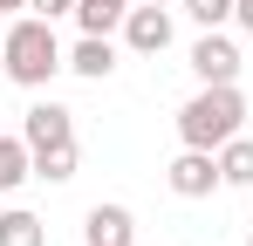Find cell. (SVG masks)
Instances as JSON below:
<instances>
[{
    "mask_svg": "<svg viewBox=\"0 0 253 246\" xmlns=\"http://www.w3.org/2000/svg\"><path fill=\"white\" fill-rule=\"evenodd\" d=\"M0 55H7V82H21V89H48V82L69 69V55L55 41V21H42V14H21L0 35Z\"/></svg>",
    "mask_w": 253,
    "mask_h": 246,
    "instance_id": "6da1fadb",
    "label": "cell"
},
{
    "mask_svg": "<svg viewBox=\"0 0 253 246\" xmlns=\"http://www.w3.org/2000/svg\"><path fill=\"white\" fill-rule=\"evenodd\" d=\"M240 123H247V96H240V82H199V96L178 110V144H192V151H219L226 137H240Z\"/></svg>",
    "mask_w": 253,
    "mask_h": 246,
    "instance_id": "7a4b0ae2",
    "label": "cell"
},
{
    "mask_svg": "<svg viewBox=\"0 0 253 246\" xmlns=\"http://www.w3.org/2000/svg\"><path fill=\"white\" fill-rule=\"evenodd\" d=\"M165 185L178 199H212V192L226 185V178H219V151H192V144H185V151L165 164Z\"/></svg>",
    "mask_w": 253,
    "mask_h": 246,
    "instance_id": "3957f363",
    "label": "cell"
},
{
    "mask_svg": "<svg viewBox=\"0 0 253 246\" xmlns=\"http://www.w3.org/2000/svg\"><path fill=\"white\" fill-rule=\"evenodd\" d=\"M124 48H130V55H165V48H171V7L137 0V7L124 14Z\"/></svg>",
    "mask_w": 253,
    "mask_h": 246,
    "instance_id": "277c9868",
    "label": "cell"
},
{
    "mask_svg": "<svg viewBox=\"0 0 253 246\" xmlns=\"http://www.w3.org/2000/svg\"><path fill=\"white\" fill-rule=\"evenodd\" d=\"M21 137H28V151L76 144V110H62V103H35V110L21 117Z\"/></svg>",
    "mask_w": 253,
    "mask_h": 246,
    "instance_id": "5b68a950",
    "label": "cell"
},
{
    "mask_svg": "<svg viewBox=\"0 0 253 246\" xmlns=\"http://www.w3.org/2000/svg\"><path fill=\"white\" fill-rule=\"evenodd\" d=\"M192 76L199 82H240V48L219 35V28H206V35L192 41Z\"/></svg>",
    "mask_w": 253,
    "mask_h": 246,
    "instance_id": "8992f818",
    "label": "cell"
},
{
    "mask_svg": "<svg viewBox=\"0 0 253 246\" xmlns=\"http://www.w3.org/2000/svg\"><path fill=\"white\" fill-rule=\"evenodd\" d=\"M83 240H89V246H130V240H137V219H130V205H89Z\"/></svg>",
    "mask_w": 253,
    "mask_h": 246,
    "instance_id": "52a82bcc",
    "label": "cell"
},
{
    "mask_svg": "<svg viewBox=\"0 0 253 246\" xmlns=\"http://www.w3.org/2000/svg\"><path fill=\"white\" fill-rule=\"evenodd\" d=\"M69 69L83 82H103V76H117V41L110 35H83L76 48H69Z\"/></svg>",
    "mask_w": 253,
    "mask_h": 246,
    "instance_id": "ba28073f",
    "label": "cell"
},
{
    "mask_svg": "<svg viewBox=\"0 0 253 246\" xmlns=\"http://www.w3.org/2000/svg\"><path fill=\"white\" fill-rule=\"evenodd\" d=\"M35 178V151H28V137H0V192H21Z\"/></svg>",
    "mask_w": 253,
    "mask_h": 246,
    "instance_id": "9c48e42d",
    "label": "cell"
},
{
    "mask_svg": "<svg viewBox=\"0 0 253 246\" xmlns=\"http://www.w3.org/2000/svg\"><path fill=\"white\" fill-rule=\"evenodd\" d=\"M137 0H76V28L83 35H110V28H124V14Z\"/></svg>",
    "mask_w": 253,
    "mask_h": 246,
    "instance_id": "30bf717a",
    "label": "cell"
},
{
    "mask_svg": "<svg viewBox=\"0 0 253 246\" xmlns=\"http://www.w3.org/2000/svg\"><path fill=\"white\" fill-rule=\"evenodd\" d=\"M0 246H48V226L28 205H7V212H0Z\"/></svg>",
    "mask_w": 253,
    "mask_h": 246,
    "instance_id": "8fae6325",
    "label": "cell"
},
{
    "mask_svg": "<svg viewBox=\"0 0 253 246\" xmlns=\"http://www.w3.org/2000/svg\"><path fill=\"white\" fill-rule=\"evenodd\" d=\"M219 178L240 185V192H253V137H226L219 144Z\"/></svg>",
    "mask_w": 253,
    "mask_h": 246,
    "instance_id": "7c38bea8",
    "label": "cell"
},
{
    "mask_svg": "<svg viewBox=\"0 0 253 246\" xmlns=\"http://www.w3.org/2000/svg\"><path fill=\"white\" fill-rule=\"evenodd\" d=\"M76 164H83V151H76V144H55V151H35V178L69 185V178H76Z\"/></svg>",
    "mask_w": 253,
    "mask_h": 246,
    "instance_id": "4fadbf2b",
    "label": "cell"
},
{
    "mask_svg": "<svg viewBox=\"0 0 253 246\" xmlns=\"http://www.w3.org/2000/svg\"><path fill=\"white\" fill-rule=\"evenodd\" d=\"M178 7H185L199 28H226V21H233V0H178Z\"/></svg>",
    "mask_w": 253,
    "mask_h": 246,
    "instance_id": "5bb4252c",
    "label": "cell"
},
{
    "mask_svg": "<svg viewBox=\"0 0 253 246\" xmlns=\"http://www.w3.org/2000/svg\"><path fill=\"white\" fill-rule=\"evenodd\" d=\"M28 14H42V21H62V14H76V0H28Z\"/></svg>",
    "mask_w": 253,
    "mask_h": 246,
    "instance_id": "9a60e30c",
    "label": "cell"
},
{
    "mask_svg": "<svg viewBox=\"0 0 253 246\" xmlns=\"http://www.w3.org/2000/svg\"><path fill=\"white\" fill-rule=\"evenodd\" d=\"M233 21H240V28L253 35V0H233Z\"/></svg>",
    "mask_w": 253,
    "mask_h": 246,
    "instance_id": "2e32d148",
    "label": "cell"
},
{
    "mask_svg": "<svg viewBox=\"0 0 253 246\" xmlns=\"http://www.w3.org/2000/svg\"><path fill=\"white\" fill-rule=\"evenodd\" d=\"M21 7H28V0H0V14H21Z\"/></svg>",
    "mask_w": 253,
    "mask_h": 246,
    "instance_id": "e0dca14e",
    "label": "cell"
},
{
    "mask_svg": "<svg viewBox=\"0 0 253 246\" xmlns=\"http://www.w3.org/2000/svg\"><path fill=\"white\" fill-rule=\"evenodd\" d=\"M151 7H178V0H151Z\"/></svg>",
    "mask_w": 253,
    "mask_h": 246,
    "instance_id": "ac0fdd59",
    "label": "cell"
},
{
    "mask_svg": "<svg viewBox=\"0 0 253 246\" xmlns=\"http://www.w3.org/2000/svg\"><path fill=\"white\" fill-rule=\"evenodd\" d=\"M0 76H7V55H0Z\"/></svg>",
    "mask_w": 253,
    "mask_h": 246,
    "instance_id": "d6986e66",
    "label": "cell"
},
{
    "mask_svg": "<svg viewBox=\"0 0 253 246\" xmlns=\"http://www.w3.org/2000/svg\"><path fill=\"white\" fill-rule=\"evenodd\" d=\"M247 246H253V233H247Z\"/></svg>",
    "mask_w": 253,
    "mask_h": 246,
    "instance_id": "ffe728a7",
    "label": "cell"
}]
</instances>
